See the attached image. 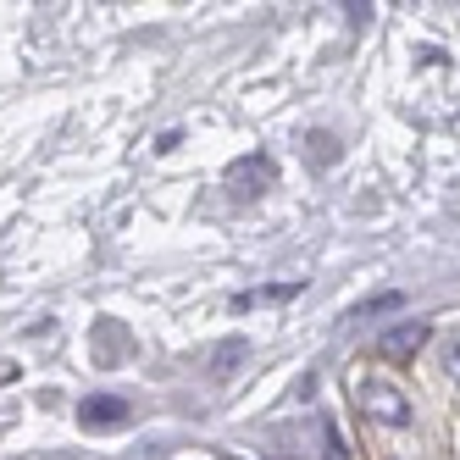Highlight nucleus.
Instances as JSON below:
<instances>
[{"label": "nucleus", "instance_id": "obj_4", "mask_svg": "<svg viewBox=\"0 0 460 460\" xmlns=\"http://www.w3.org/2000/svg\"><path fill=\"white\" fill-rule=\"evenodd\" d=\"M444 367H449V377L460 383V333L449 339V349H444Z\"/></svg>", "mask_w": 460, "mask_h": 460}, {"label": "nucleus", "instance_id": "obj_3", "mask_svg": "<svg viewBox=\"0 0 460 460\" xmlns=\"http://www.w3.org/2000/svg\"><path fill=\"white\" fill-rule=\"evenodd\" d=\"M78 421L89 427V433H101V427H122L128 421V400H117V394H94V400H84Z\"/></svg>", "mask_w": 460, "mask_h": 460}, {"label": "nucleus", "instance_id": "obj_1", "mask_svg": "<svg viewBox=\"0 0 460 460\" xmlns=\"http://www.w3.org/2000/svg\"><path fill=\"white\" fill-rule=\"evenodd\" d=\"M360 411H367L372 421H383V427H405V421H411L405 388H394V383H383V377H367V383H360Z\"/></svg>", "mask_w": 460, "mask_h": 460}, {"label": "nucleus", "instance_id": "obj_2", "mask_svg": "<svg viewBox=\"0 0 460 460\" xmlns=\"http://www.w3.org/2000/svg\"><path fill=\"white\" fill-rule=\"evenodd\" d=\"M427 344V322H400V327H388V333L377 339V355L383 360H405Z\"/></svg>", "mask_w": 460, "mask_h": 460}]
</instances>
